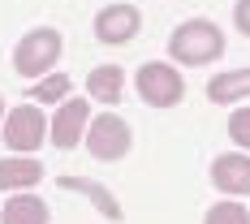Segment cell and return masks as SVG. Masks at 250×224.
<instances>
[{
  "label": "cell",
  "instance_id": "obj_1",
  "mask_svg": "<svg viewBox=\"0 0 250 224\" xmlns=\"http://www.w3.org/2000/svg\"><path fill=\"white\" fill-rule=\"evenodd\" d=\"M168 52H173V61H181V65H211V61L225 52V35H220L216 22L194 18V22H181L173 30Z\"/></svg>",
  "mask_w": 250,
  "mask_h": 224
},
{
  "label": "cell",
  "instance_id": "obj_2",
  "mask_svg": "<svg viewBox=\"0 0 250 224\" xmlns=\"http://www.w3.org/2000/svg\"><path fill=\"white\" fill-rule=\"evenodd\" d=\"M61 52H65V39L56 30H48V26H39V30L22 35V43L13 48V69L22 78H39L61 61Z\"/></svg>",
  "mask_w": 250,
  "mask_h": 224
},
{
  "label": "cell",
  "instance_id": "obj_3",
  "mask_svg": "<svg viewBox=\"0 0 250 224\" xmlns=\"http://www.w3.org/2000/svg\"><path fill=\"white\" fill-rule=\"evenodd\" d=\"M138 95L151 103V108H177L181 95H186V82L177 74L173 65H164V61H147L143 69H138Z\"/></svg>",
  "mask_w": 250,
  "mask_h": 224
},
{
  "label": "cell",
  "instance_id": "obj_4",
  "mask_svg": "<svg viewBox=\"0 0 250 224\" xmlns=\"http://www.w3.org/2000/svg\"><path fill=\"white\" fill-rule=\"evenodd\" d=\"M4 147H13L18 155H30V151L43 143V112L35 108V103H22V108H13V112H4Z\"/></svg>",
  "mask_w": 250,
  "mask_h": 224
},
{
  "label": "cell",
  "instance_id": "obj_5",
  "mask_svg": "<svg viewBox=\"0 0 250 224\" xmlns=\"http://www.w3.org/2000/svg\"><path fill=\"white\" fill-rule=\"evenodd\" d=\"M86 147L95 160H121L129 151V125L117 117V112H104L86 125Z\"/></svg>",
  "mask_w": 250,
  "mask_h": 224
},
{
  "label": "cell",
  "instance_id": "obj_6",
  "mask_svg": "<svg viewBox=\"0 0 250 224\" xmlns=\"http://www.w3.org/2000/svg\"><path fill=\"white\" fill-rule=\"evenodd\" d=\"M86 125H91V108L82 100H65L61 108H56V117H52V143L61 151L78 147V138L86 134Z\"/></svg>",
  "mask_w": 250,
  "mask_h": 224
},
{
  "label": "cell",
  "instance_id": "obj_7",
  "mask_svg": "<svg viewBox=\"0 0 250 224\" xmlns=\"http://www.w3.org/2000/svg\"><path fill=\"white\" fill-rule=\"evenodd\" d=\"M138 26H143V18L134 4H108L95 18V35H100V43H129L138 35Z\"/></svg>",
  "mask_w": 250,
  "mask_h": 224
},
{
  "label": "cell",
  "instance_id": "obj_8",
  "mask_svg": "<svg viewBox=\"0 0 250 224\" xmlns=\"http://www.w3.org/2000/svg\"><path fill=\"white\" fill-rule=\"evenodd\" d=\"M211 181L225 194H250V155H220L211 164Z\"/></svg>",
  "mask_w": 250,
  "mask_h": 224
},
{
  "label": "cell",
  "instance_id": "obj_9",
  "mask_svg": "<svg viewBox=\"0 0 250 224\" xmlns=\"http://www.w3.org/2000/svg\"><path fill=\"white\" fill-rule=\"evenodd\" d=\"M39 177H43V164L35 155H9V160H0V190H9V194L30 190Z\"/></svg>",
  "mask_w": 250,
  "mask_h": 224
},
{
  "label": "cell",
  "instance_id": "obj_10",
  "mask_svg": "<svg viewBox=\"0 0 250 224\" xmlns=\"http://www.w3.org/2000/svg\"><path fill=\"white\" fill-rule=\"evenodd\" d=\"M250 95V69H229V74H216L207 82V100L211 103H233Z\"/></svg>",
  "mask_w": 250,
  "mask_h": 224
},
{
  "label": "cell",
  "instance_id": "obj_11",
  "mask_svg": "<svg viewBox=\"0 0 250 224\" xmlns=\"http://www.w3.org/2000/svg\"><path fill=\"white\" fill-rule=\"evenodd\" d=\"M0 224H48V207L22 190V194H13L0 207Z\"/></svg>",
  "mask_w": 250,
  "mask_h": 224
},
{
  "label": "cell",
  "instance_id": "obj_12",
  "mask_svg": "<svg viewBox=\"0 0 250 224\" xmlns=\"http://www.w3.org/2000/svg\"><path fill=\"white\" fill-rule=\"evenodd\" d=\"M86 91H91V100H100V103H117L125 95V74L117 65H100L86 78Z\"/></svg>",
  "mask_w": 250,
  "mask_h": 224
},
{
  "label": "cell",
  "instance_id": "obj_13",
  "mask_svg": "<svg viewBox=\"0 0 250 224\" xmlns=\"http://www.w3.org/2000/svg\"><path fill=\"white\" fill-rule=\"evenodd\" d=\"M61 185H65V190H74V194H86V199L95 203V207H100L108 220H121V207H117V199H112L108 190L91 185V181H82V177H61Z\"/></svg>",
  "mask_w": 250,
  "mask_h": 224
},
{
  "label": "cell",
  "instance_id": "obj_14",
  "mask_svg": "<svg viewBox=\"0 0 250 224\" xmlns=\"http://www.w3.org/2000/svg\"><path fill=\"white\" fill-rule=\"evenodd\" d=\"M69 86H74V78L56 74V78H48V82L35 86V100H39V103H65V100H69Z\"/></svg>",
  "mask_w": 250,
  "mask_h": 224
},
{
  "label": "cell",
  "instance_id": "obj_15",
  "mask_svg": "<svg viewBox=\"0 0 250 224\" xmlns=\"http://www.w3.org/2000/svg\"><path fill=\"white\" fill-rule=\"evenodd\" d=\"M203 224H250V211L246 207H242V203H216V207H211V211H207V220Z\"/></svg>",
  "mask_w": 250,
  "mask_h": 224
},
{
  "label": "cell",
  "instance_id": "obj_16",
  "mask_svg": "<svg viewBox=\"0 0 250 224\" xmlns=\"http://www.w3.org/2000/svg\"><path fill=\"white\" fill-rule=\"evenodd\" d=\"M229 138H233L237 147L250 151V108H242V112H233V117H229Z\"/></svg>",
  "mask_w": 250,
  "mask_h": 224
},
{
  "label": "cell",
  "instance_id": "obj_17",
  "mask_svg": "<svg viewBox=\"0 0 250 224\" xmlns=\"http://www.w3.org/2000/svg\"><path fill=\"white\" fill-rule=\"evenodd\" d=\"M233 22L242 35H250V0H237V9H233Z\"/></svg>",
  "mask_w": 250,
  "mask_h": 224
},
{
  "label": "cell",
  "instance_id": "obj_18",
  "mask_svg": "<svg viewBox=\"0 0 250 224\" xmlns=\"http://www.w3.org/2000/svg\"><path fill=\"white\" fill-rule=\"evenodd\" d=\"M0 125H4V100H0Z\"/></svg>",
  "mask_w": 250,
  "mask_h": 224
}]
</instances>
